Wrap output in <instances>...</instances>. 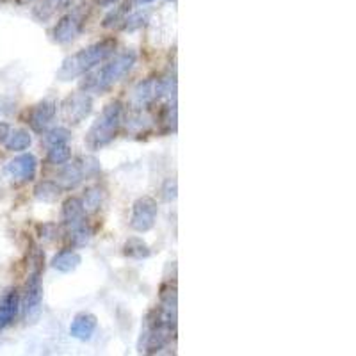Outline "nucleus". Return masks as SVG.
Wrapping results in <instances>:
<instances>
[{
  "mask_svg": "<svg viewBox=\"0 0 356 356\" xmlns=\"http://www.w3.org/2000/svg\"><path fill=\"white\" fill-rule=\"evenodd\" d=\"M136 59L137 55L134 50H125L112 59H105L102 66L93 68L91 71L84 73V80L80 84L82 91L89 93V95H102V93L109 91L112 86H116L123 77L132 71Z\"/></svg>",
  "mask_w": 356,
  "mask_h": 356,
  "instance_id": "obj_1",
  "label": "nucleus"
},
{
  "mask_svg": "<svg viewBox=\"0 0 356 356\" xmlns=\"http://www.w3.org/2000/svg\"><path fill=\"white\" fill-rule=\"evenodd\" d=\"M116 39L114 37H107V39L93 43V45L86 46V48L68 55L62 61L61 68L57 70V79L62 80V82H70V80L79 79L84 73H87L93 68L98 66L100 62H104L105 59L112 57L114 52H116Z\"/></svg>",
  "mask_w": 356,
  "mask_h": 356,
  "instance_id": "obj_2",
  "label": "nucleus"
},
{
  "mask_svg": "<svg viewBox=\"0 0 356 356\" xmlns=\"http://www.w3.org/2000/svg\"><path fill=\"white\" fill-rule=\"evenodd\" d=\"M125 107L120 100H112L102 109L100 116L93 121L87 132V146L91 150H100L107 146L109 143L118 136L121 125H123Z\"/></svg>",
  "mask_w": 356,
  "mask_h": 356,
  "instance_id": "obj_3",
  "label": "nucleus"
},
{
  "mask_svg": "<svg viewBox=\"0 0 356 356\" xmlns=\"http://www.w3.org/2000/svg\"><path fill=\"white\" fill-rule=\"evenodd\" d=\"M100 162L96 161L91 155H86V157H79L75 161L68 162L66 166L62 168L59 177L55 178V182L61 189H73V187L79 186L84 178L95 177L100 173Z\"/></svg>",
  "mask_w": 356,
  "mask_h": 356,
  "instance_id": "obj_4",
  "label": "nucleus"
},
{
  "mask_svg": "<svg viewBox=\"0 0 356 356\" xmlns=\"http://www.w3.org/2000/svg\"><path fill=\"white\" fill-rule=\"evenodd\" d=\"M43 303V285H42V271L36 269L29 276V282L25 287V296L21 301V312H24L25 323H36L42 314Z\"/></svg>",
  "mask_w": 356,
  "mask_h": 356,
  "instance_id": "obj_5",
  "label": "nucleus"
},
{
  "mask_svg": "<svg viewBox=\"0 0 356 356\" xmlns=\"http://www.w3.org/2000/svg\"><path fill=\"white\" fill-rule=\"evenodd\" d=\"M157 203L150 196H143V198L136 199L132 205V214H130V228L139 233L150 232L155 226L157 221Z\"/></svg>",
  "mask_w": 356,
  "mask_h": 356,
  "instance_id": "obj_6",
  "label": "nucleus"
},
{
  "mask_svg": "<svg viewBox=\"0 0 356 356\" xmlns=\"http://www.w3.org/2000/svg\"><path fill=\"white\" fill-rule=\"evenodd\" d=\"M62 120L66 123L79 125L93 112V98L89 93L77 91L71 93L61 105Z\"/></svg>",
  "mask_w": 356,
  "mask_h": 356,
  "instance_id": "obj_7",
  "label": "nucleus"
},
{
  "mask_svg": "<svg viewBox=\"0 0 356 356\" xmlns=\"http://www.w3.org/2000/svg\"><path fill=\"white\" fill-rule=\"evenodd\" d=\"M157 102H161L159 79H146L134 87L132 98H130V105L134 111H145Z\"/></svg>",
  "mask_w": 356,
  "mask_h": 356,
  "instance_id": "obj_8",
  "label": "nucleus"
},
{
  "mask_svg": "<svg viewBox=\"0 0 356 356\" xmlns=\"http://www.w3.org/2000/svg\"><path fill=\"white\" fill-rule=\"evenodd\" d=\"M84 27V18L79 11H71L61 18L55 24L54 30H52V37L55 43L66 45V43L73 42L75 37L82 33Z\"/></svg>",
  "mask_w": 356,
  "mask_h": 356,
  "instance_id": "obj_9",
  "label": "nucleus"
},
{
  "mask_svg": "<svg viewBox=\"0 0 356 356\" xmlns=\"http://www.w3.org/2000/svg\"><path fill=\"white\" fill-rule=\"evenodd\" d=\"M57 114V104L54 100H43L37 105H34L29 114V125L34 132H45L54 121Z\"/></svg>",
  "mask_w": 356,
  "mask_h": 356,
  "instance_id": "obj_10",
  "label": "nucleus"
},
{
  "mask_svg": "<svg viewBox=\"0 0 356 356\" xmlns=\"http://www.w3.org/2000/svg\"><path fill=\"white\" fill-rule=\"evenodd\" d=\"M37 170V161L33 154H21L18 157H15L12 161L8 162L6 171L11 175L12 178L21 180V182H27L30 178H34Z\"/></svg>",
  "mask_w": 356,
  "mask_h": 356,
  "instance_id": "obj_11",
  "label": "nucleus"
},
{
  "mask_svg": "<svg viewBox=\"0 0 356 356\" xmlns=\"http://www.w3.org/2000/svg\"><path fill=\"white\" fill-rule=\"evenodd\" d=\"M96 326H98V321H96L95 315L89 314V312H80V314L75 315L73 321H71L70 335L73 337V339L86 342V340H89L95 335Z\"/></svg>",
  "mask_w": 356,
  "mask_h": 356,
  "instance_id": "obj_12",
  "label": "nucleus"
},
{
  "mask_svg": "<svg viewBox=\"0 0 356 356\" xmlns=\"http://www.w3.org/2000/svg\"><path fill=\"white\" fill-rule=\"evenodd\" d=\"M62 224L68 230H73L79 224L86 223V211H84L82 199L80 198H68L62 203V214H61Z\"/></svg>",
  "mask_w": 356,
  "mask_h": 356,
  "instance_id": "obj_13",
  "label": "nucleus"
},
{
  "mask_svg": "<svg viewBox=\"0 0 356 356\" xmlns=\"http://www.w3.org/2000/svg\"><path fill=\"white\" fill-rule=\"evenodd\" d=\"M20 310V296L17 290H11L0 298V330L8 328L15 321Z\"/></svg>",
  "mask_w": 356,
  "mask_h": 356,
  "instance_id": "obj_14",
  "label": "nucleus"
},
{
  "mask_svg": "<svg viewBox=\"0 0 356 356\" xmlns=\"http://www.w3.org/2000/svg\"><path fill=\"white\" fill-rule=\"evenodd\" d=\"M80 262H82V257H80L75 249H62V251H59L57 255L52 258L50 264H52V267H54L55 271H59V273H73V271L80 265Z\"/></svg>",
  "mask_w": 356,
  "mask_h": 356,
  "instance_id": "obj_15",
  "label": "nucleus"
},
{
  "mask_svg": "<svg viewBox=\"0 0 356 356\" xmlns=\"http://www.w3.org/2000/svg\"><path fill=\"white\" fill-rule=\"evenodd\" d=\"M4 145L9 152H24V150H27L33 145V137H30V134L24 129L11 130L8 139L4 141Z\"/></svg>",
  "mask_w": 356,
  "mask_h": 356,
  "instance_id": "obj_16",
  "label": "nucleus"
},
{
  "mask_svg": "<svg viewBox=\"0 0 356 356\" xmlns=\"http://www.w3.org/2000/svg\"><path fill=\"white\" fill-rule=\"evenodd\" d=\"M123 253L125 257L136 258V260H143V258L150 257V248L145 240L139 239V237H130L127 242L123 244Z\"/></svg>",
  "mask_w": 356,
  "mask_h": 356,
  "instance_id": "obj_17",
  "label": "nucleus"
},
{
  "mask_svg": "<svg viewBox=\"0 0 356 356\" xmlns=\"http://www.w3.org/2000/svg\"><path fill=\"white\" fill-rule=\"evenodd\" d=\"M71 159V150L66 143H61V145L48 146V154H46V161L54 166H62L66 164Z\"/></svg>",
  "mask_w": 356,
  "mask_h": 356,
  "instance_id": "obj_18",
  "label": "nucleus"
},
{
  "mask_svg": "<svg viewBox=\"0 0 356 356\" xmlns=\"http://www.w3.org/2000/svg\"><path fill=\"white\" fill-rule=\"evenodd\" d=\"M61 187L57 186V182H52V180H45V182L37 184V187L34 189V193H36V198L42 199V202H55V199L59 198V195H61Z\"/></svg>",
  "mask_w": 356,
  "mask_h": 356,
  "instance_id": "obj_19",
  "label": "nucleus"
},
{
  "mask_svg": "<svg viewBox=\"0 0 356 356\" xmlns=\"http://www.w3.org/2000/svg\"><path fill=\"white\" fill-rule=\"evenodd\" d=\"M105 199V193L104 189H100V187H89L86 190V195L82 198V205H84V211L86 212H95L102 207V203Z\"/></svg>",
  "mask_w": 356,
  "mask_h": 356,
  "instance_id": "obj_20",
  "label": "nucleus"
},
{
  "mask_svg": "<svg viewBox=\"0 0 356 356\" xmlns=\"http://www.w3.org/2000/svg\"><path fill=\"white\" fill-rule=\"evenodd\" d=\"M70 130L64 129V127H55V129H50L43 132V143L48 146L61 145V143H66L70 139Z\"/></svg>",
  "mask_w": 356,
  "mask_h": 356,
  "instance_id": "obj_21",
  "label": "nucleus"
},
{
  "mask_svg": "<svg viewBox=\"0 0 356 356\" xmlns=\"http://www.w3.org/2000/svg\"><path fill=\"white\" fill-rule=\"evenodd\" d=\"M64 4H66V0H42V2L37 4L34 15H36L39 20H46V18L52 17V15Z\"/></svg>",
  "mask_w": 356,
  "mask_h": 356,
  "instance_id": "obj_22",
  "label": "nucleus"
},
{
  "mask_svg": "<svg viewBox=\"0 0 356 356\" xmlns=\"http://www.w3.org/2000/svg\"><path fill=\"white\" fill-rule=\"evenodd\" d=\"M130 6H132V0H125L120 8H116L114 11L109 12L107 18H105V21H104L105 27H112V25L123 24V20L127 18V12L130 11Z\"/></svg>",
  "mask_w": 356,
  "mask_h": 356,
  "instance_id": "obj_23",
  "label": "nucleus"
},
{
  "mask_svg": "<svg viewBox=\"0 0 356 356\" xmlns=\"http://www.w3.org/2000/svg\"><path fill=\"white\" fill-rule=\"evenodd\" d=\"M70 235H71V240H73L75 246H86L87 242L91 240L93 230L87 226L86 223H82V224H79L77 228H73V230H70Z\"/></svg>",
  "mask_w": 356,
  "mask_h": 356,
  "instance_id": "obj_24",
  "label": "nucleus"
},
{
  "mask_svg": "<svg viewBox=\"0 0 356 356\" xmlns=\"http://www.w3.org/2000/svg\"><path fill=\"white\" fill-rule=\"evenodd\" d=\"M148 21V12L146 11H137V12H132V15H129V17L125 18L123 20V30H136L139 29V27H143V25Z\"/></svg>",
  "mask_w": 356,
  "mask_h": 356,
  "instance_id": "obj_25",
  "label": "nucleus"
},
{
  "mask_svg": "<svg viewBox=\"0 0 356 356\" xmlns=\"http://www.w3.org/2000/svg\"><path fill=\"white\" fill-rule=\"evenodd\" d=\"M162 196L166 202H173L177 199V180L175 178H168L164 182V187H162Z\"/></svg>",
  "mask_w": 356,
  "mask_h": 356,
  "instance_id": "obj_26",
  "label": "nucleus"
},
{
  "mask_svg": "<svg viewBox=\"0 0 356 356\" xmlns=\"http://www.w3.org/2000/svg\"><path fill=\"white\" fill-rule=\"evenodd\" d=\"M9 132H11L9 125L8 123H0V143H4L6 139H8Z\"/></svg>",
  "mask_w": 356,
  "mask_h": 356,
  "instance_id": "obj_27",
  "label": "nucleus"
},
{
  "mask_svg": "<svg viewBox=\"0 0 356 356\" xmlns=\"http://www.w3.org/2000/svg\"><path fill=\"white\" fill-rule=\"evenodd\" d=\"M96 2H98V4H102V6H109V4H112L114 0H96Z\"/></svg>",
  "mask_w": 356,
  "mask_h": 356,
  "instance_id": "obj_28",
  "label": "nucleus"
},
{
  "mask_svg": "<svg viewBox=\"0 0 356 356\" xmlns=\"http://www.w3.org/2000/svg\"><path fill=\"white\" fill-rule=\"evenodd\" d=\"M139 4H152V2H155V0H137Z\"/></svg>",
  "mask_w": 356,
  "mask_h": 356,
  "instance_id": "obj_29",
  "label": "nucleus"
},
{
  "mask_svg": "<svg viewBox=\"0 0 356 356\" xmlns=\"http://www.w3.org/2000/svg\"><path fill=\"white\" fill-rule=\"evenodd\" d=\"M25 2H29V0H25Z\"/></svg>",
  "mask_w": 356,
  "mask_h": 356,
  "instance_id": "obj_30",
  "label": "nucleus"
}]
</instances>
